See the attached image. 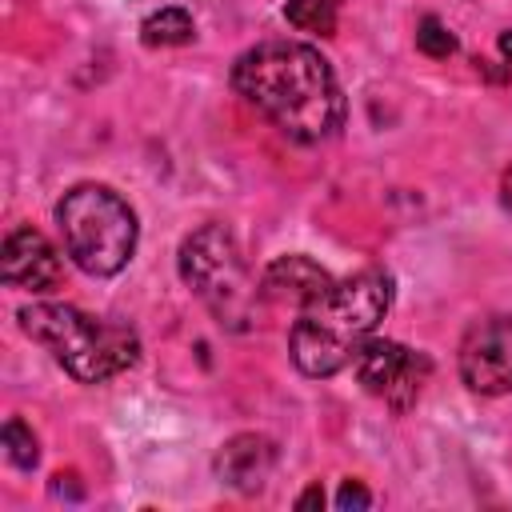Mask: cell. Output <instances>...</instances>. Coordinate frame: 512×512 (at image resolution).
Instances as JSON below:
<instances>
[{"label": "cell", "mask_w": 512, "mask_h": 512, "mask_svg": "<svg viewBox=\"0 0 512 512\" xmlns=\"http://www.w3.org/2000/svg\"><path fill=\"white\" fill-rule=\"evenodd\" d=\"M52 496H68V500H80L84 488L76 484V472H56L52 476Z\"/></svg>", "instance_id": "16"}, {"label": "cell", "mask_w": 512, "mask_h": 512, "mask_svg": "<svg viewBox=\"0 0 512 512\" xmlns=\"http://www.w3.org/2000/svg\"><path fill=\"white\" fill-rule=\"evenodd\" d=\"M336 16H340L336 0H288L284 4V20L296 32H308V36H332L336 32Z\"/></svg>", "instance_id": "12"}, {"label": "cell", "mask_w": 512, "mask_h": 512, "mask_svg": "<svg viewBox=\"0 0 512 512\" xmlns=\"http://www.w3.org/2000/svg\"><path fill=\"white\" fill-rule=\"evenodd\" d=\"M496 48H500V56H504V60H508V68H512V28H508V32H500Z\"/></svg>", "instance_id": "18"}, {"label": "cell", "mask_w": 512, "mask_h": 512, "mask_svg": "<svg viewBox=\"0 0 512 512\" xmlns=\"http://www.w3.org/2000/svg\"><path fill=\"white\" fill-rule=\"evenodd\" d=\"M368 504H372V492H368L360 480H344V484H340V492H336V508L348 512V508H368Z\"/></svg>", "instance_id": "15"}, {"label": "cell", "mask_w": 512, "mask_h": 512, "mask_svg": "<svg viewBox=\"0 0 512 512\" xmlns=\"http://www.w3.org/2000/svg\"><path fill=\"white\" fill-rule=\"evenodd\" d=\"M16 320L80 384H104L140 360V336L128 324L88 316L72 304H28Z\"/></svg>", "instance_id": "3"}, {"label": "cell", "mask_w": 512, "mask_h": 512, "mask_svg": "<svg viewBox=\"0 0 512 512\" xmlns=\"http://www.w3.org/2000/svg\"><path fill=\"white\" fill-rule=\"evenodd\" d=\"M0 276L8 288H20V292H52L60 284V252L44 232L20 224L4 236Z\"/></svg>", "instance_id": "8"}, {"label": "cell", "mask_w": 512, "mask_h": 512, "mask_svg": "<svg viewBox=\"0 0 512 512\" xmlns=\"http://www.w3.org/2000/svg\"><path fill=\"white\" fill-rule=\"evenodd\" d=\"M180 280L208 304V312L228 328H248L256 316L260 288L240 256V244L228 224H200L180 244Z\"/></svg>", "instance_id": "5"}, {"label": "cell", "mask_w": 512, "mask_h": 512, "mask_svg": "<svg viewBox=\"0 0 512 512\" xmlns=\"http://www.w3.org/2000/svg\"><path fill=\"white\" fill-rule=\"evenodd\" d=\"M232 88L288 140L316 144L344 124V92L320 48L300 40H264L236 56Z\"/></svg>", "instance_id": "1"}, {"label": "cell", "mask_w": 512, "mask_h": 512, "mask_svg": "<svg viewBox=\"0 0 512 512\" xmlns=\"http://www.w3.org/2000/svg\"><path fill=\"white\" fill-rule=\"evenodd\" d=\"M416 48H420L424 56H432V60H448V56L456 52V36L448 32L444 20L424 16V20L416 24Z\"/></svg>", "instance_id": "14"}, {"label": "cell", "mask_w": 512, "mask_h": 512, "mask_svg": "<svg viewBox=\"0 0 512 512\" xmlns=\"http://www.w3.org/2000/svg\"><path fill=\"white\" fill-rule=\"evenodd\" d=\"M332 288V276L308 256H276L260 276V300L304 312Z\"/></svg>", "instance_id": "9"}, {"label": "cell", "mask_w": 512, "mask_h": 512, "mask_svg": "<svg viewBox=\"0 0 512 512\" xmlns=\"http://www.w3.org/2000/svg\"><path fill=\"white\" fill-rule=\"evenodd\" d=\"M392 296V276L380 268L332 280V288L316 304H308L288 332L292 364L312 380H328L340 368H348L364 340L376 332V324L388 316Z\"/></svg>", "instance_id": "2"}, {"label": "cell", "mask_w": 512, "mask_h": 512, "mask_svg": "<svg viewBox=\"0 0 512 512\" xmlns=\"http://www.w3.org/2000/svg\"><path fill=\"white\" fill-rule=\"evenodd\" d=\"M56 224L72 264L88 276H116L136 252V212L108 184H76L56 204Z\"/></svg>", "instance_id": "4"}, {"label": "cell", "mask_w": 512, "mask_h": 512, "mask_svg": "<svg viewBox=\"0 0 512 512\" xmlns=\"http://www.w3.org/2000/svg\"><path fill=\"white\" fill-rule=\"evenodd\" d=\"M272 468H276V444L260 432H240L224 440L216 452V476L236 492H260Z\"/></svg>", "instance_id": "10"}, {"label": "cell", "mask_w": 512, "mask_h": 512, "mask_svg": "<svg viewBox=\"0 0 512 512\" xmlns=\"http://www.w3.org/2000/svg\"><path fill=\"white\" fill-rule=\"evenodd\" d=\"M460 380L476 396L512 392V316L472 320L460 340Z\"/></svg>", "instance_id": "7"}, {"label": "cell", "mask_w": 512, "mask_h": 512, "mask_svg": "<svg viewBox=\"0 0 512 512\" xmlns=\"http://www.w3.org/2000/svg\"><path fill=\"white\" fill-rule=\"evenodd\" d=\"M356 380L364 384V392L380 396L392 412H408L432 372V360L424 352H412L396 340H380V336H368L364 348L356 352Z\"/></svg>", "instance_id": "6"}, {"label": "cell", "mask_w": 512, "mask_h": 512, "mask_svg": "<svg viewBox=\"0 0 512 512\" xmlns=\"http://www.w3.org/2000/svg\"><path fill=\"white\" fill-rule=\"evenodd\" d=\"M296 508H300V512H308V508H324V488H320V484H312V488L296 500Z\"/></svg>", "instance_id": "17"}, {"label": "cell", "mask_w": 512, "mask_h": 512, "mask_svg": "<svg viewBox=\"0 0 512 512\" xmlns=\"http://www.w3.org/2000/svg\"><path fill=\"white\" fill-rule=\"evenodd\" d=\"M0 436H4V452H8V460H12L20 472H32L36 460H40V444H36L32 428H28L20 416H8Z\"/></svg>", "instance_id": "13"}, {"label": "cell", "mask_w": 512, "mask_h": 512, "mask_svg": "<svg viewBox=\"0 0 512 512\" xmlns=\"http://www.w3.org/2000/svg\"><path fill=\"white\" fill-rule=\"evenodd\" d=\"M196 36V24L188 16V8H160L140 24V40L148 48H180Z\"/></svg>", "instance_id": "11"}]
</instances>
